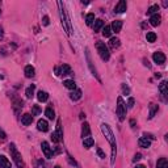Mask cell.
I'll return each mask as SVG.
<instances>
[{
	"label": "cell",
	"mask_w": 168,
	"mask_h": 168,
	"mask_svg": "<svg viewBox=\"0 0 168 168\" xmlns=\"http://www.w3.org/2000/svg\"><path fill=\"white\" fill-rule=\"evenodd\" d=\"M63 86L66 87V88H69V89H71V91H74V89H76V84H75V82L74 80H64L63 82Z\"/></svg>",
	"instance_id": "21"
},
{
	"label": "cell",
	"mask_w": 168,
	"mask_h": 168,
	"mask_svg": "<svg viewBox=\"0 0 168 168\" xmlns=\"http://www.w3.org/2000/svg\"><path fill=\"white\" fill-rule=\"evenodd\" d=\"M59 74L63 75V76H66V75H71V67H70L69 64H63L59 70Z\"/></svg>",
	"instance_id": "20"
},
{
	"label": "cell",
	"mask_w": 168,
	"mask_h": 168,
	"mask_svg": "<svg viewBox=\"0 0 168 168\" xmlns=\"http://www.w3.org/2000/svg\"><path fill=\"white\" fill-rule=\"evenodd\" d=\"M103 26H104V21L103 20H96V21H95V24H93V30L99 32Z\"/></svg>",
	"instance_id": "31"
},
{
	"label": "cell",
	"mask_w": 168,
	"mask_h": 168,
	"mask_svg": "<svg viewBox=\"0 0 168 168\" xmlns=\"http://www.w3.org/2000/svg\"><path fill=\"white\" fill-rule=\"evenodd\" d=\"M126 8H128V4H126L125 0H121V1H118V4L116 5V8H114V12L116 13H122V12L126 11Z\"/></svg>",
	"instance_id": "9"
},
{
	"label": "cell",
	"mask_w": 168,
	"mask_h": 168,
	"mask_svg": "<svg viewBox=\"0 0 168 168\" xmlns=\"http://www.w3.org/2000/svg\"><path fill=\"white\" fill-rule=\"evenodd\" d=\"M95 145V141L92 139V138H84L83 139V146H84V148H91L92 146Z\"/></svg>",
	"instance_id": "23"
},
{
	"label": "cell",
	"mask_w": 168,
	"mask_h": 168,
	"mask_svg": "<svg viewBox=\"0 0 168 168\" xmlns=\"http://www.w3.org/2000/svg\"><path fill=\"white\" fill-rule=\"evenodd\" d=\"M96 47H97V51H99L101 59H103V60H109V58H110V53H109L108 46H106L104 42L99 41V42L96 43Z\"/></svg>",
	"instance_id": "4"
},
{
	"label": "cell",
	"mask_w": 168,
	"mask_h": 168,
	"mask_svg": "<svg viewBox=\"0 0 168 168\" xmlns=\"http://www.w3.org/2000/svg\"><path fill=\"white\" fill-rule=\"evenodd\" d=\"M0 138H1V139H5L7 138V134L3 131V129H0Z\"/></svg>",
	"instance_id": "41"
},
{
	"label": "cell",
	"mask_w": 168,
	"mask_h": 168,
	"mask_svg": "<svg viewBox=\"0 0 168 168\" xmlns=\"http://www.w3.org/2000/svg\"><path fill=\"white\" fill-rule=\"evenodd\" d=\"M58 7H59V14H60V21H62L63 29H64L66 33L70 36L72 32V26H71V21H70L69 16H67V12H66L64 4H63L62 1H58Z\"/></svg>",
	"instance_id": "1"
},
{
	"label": "cell",
	"mask_w": 168,
	"mask_h": 168,
	"mask_svg": "<svg viewBox=\"0 0 168 168\" xmlns=\"http://www.w3.org/2000/svg\"><path fill=\"white\" fill-rule=\"evenodd\" d=\"M51 139H53V142H55V143H59L60 142V138L58 137V134L55 133V131L51 134Z\"/></svg>",
	"instance_id": "36"
},
{
	"label": "cell",
	"mask_w": 168,
	"mask_h": 168,
	"mask_svg": "<svg viewBox=\"0 0 168 168\" xmlns=\"http://www.w3.org/2000/svg\"><path fill=\"white\" fill-rule=\"evenodd\" d=\"M121 28H122V21H120V20L113 21V24L110 25V29H112L113 32H116V33H120V32H121Z\"/></svg>",
	"instance_id": "13"
},
{
	"label": "cell",
	"mask_w": 168,
	"mask_h": 168,
	"mask_svg": "<svg viewBox=\"0 0 168 168\" xmlns=\"http://www.w3.org/2000/svg\"><path fill=\"white\" fill-rule=\"evenodd\" d=\"M42 24H43L45 26H47L49 24H50V21H49V17H47V16H43V19H42Z\"/></svg>",
	"instance_id": "39"
},
{
	"label": "cell",
	"mask_w": 168,
	"mask_h": 168,
	"mask_svg": "<svg viewBox=\"0 0 168 168\" xmlns=\"http://www.w3.org/2000/svg\"><path fill=\"white\" fill-rule=\"evenodd\" d=\"M93 21H95V14L93 13H88L86 16V24L87 25H92L93 24Z\"/></svg>",
	"instance_id": "32"
},
{
	"label": "cell",
	"mask_w": 168,
	"mask_h": 168,
	"mask_svg": "<svg viewBox=\"0 0 168 168\" xmlns=\"http://www.w3.org/2000/svg\"><path fill=\"white\" fill-rule=\"evenodd\" d=\"M91 135V129H89V123L88 122H84L82 126V137L83 139L84 138H88Z\"/></svg>",
	"instance_id": "11"
},
{
	"label": "cell",
	"mask_w": 168,
	"mask_h": 168,
	"mask_svg": "<svg viewBox=\"0 0 168 168\" xmlns=\"http://www.w3.org/2000/svg\"><path fill=\"white\" fill-rule=\"evenodd\" d=\"M159 110V106L158 105H155V104H151L150 105V114H148V118H154V116H155V113Z\"/></svg>",
	"instance_id": "24"
},
{
	"label": "cell",
	"mask_w": 168,
	"mask_h": 168,
	"mask_svg": "<svg viewBox=\"0 0 168 168\" xmlns=\"http://www.w3.org/2000/svg\"><path fill=\"white\" fill-rule=\"evenodd\" d=\"M130 123H131V126H133V128H134V125H135V121H134V120H131V121H130Z\"/></svg>",
	"instance_id": "47"
},
{
	"label": "cell",
	"mask_w": 168,
	"mask_h": 168,
	"mask_svg": "<svg viewBox=\"0 0 168 168\" xmlns=\"http://www.w3.org/2000/svg\"><path fill=\"white\" fill-rule=\"evenodd\" d=\"M41 113V108L38 105H33L32 108V116H38Z\"/></svg>",
	"instance_id": "35"
},
{
	"label": "cell",
	"mask_w": 168,
	"mask_h": 168,
	"mask_svg": "<svg viewBox=\"0 0 168 168\" xmlns=\"http://www.w3.org/2000/svg\"><path fill=\"white\" fill-rule=\"evenodd\" d=\"M34 89H36V86L34 84H32L30 87H28L25 91V95L28 99H33V96H34Z\"/></svg>",
	"instance_id": "22"
},
{
	"label": "cell",
	"mask_w": 168,
	"mask_h": 168,
	"mask_svg": "<svg viewBox=\"0 0 168 168\" xmlns=\"http://www.w3.org/2000/svg\"><path fill=\"white\" fill-rule=\"evenodd\" d=\"M80 118H82V120H84V118H86V114H84V113H80Z\"/></svg>",
	"instance_id": "45"
},
{
	"label": "cell",
	"mask_w": 168,
	"mask_h": 168,
	"mask_svg": "<svg viewBox=\"0 0 168 168\" xmlns=\"http://www.w3.org/2000/svg\"><path fill=\"white\" fill-rule=\"evenodd\" d=\"M159 91L162 92V95L164 97H167V95H168V84H167V82L165 80H163L162 83H160V86H159Z\"/></svg>",
	"instance_id": "19"
},
{
	"label": "cell",
	"mask_w": 168,
	"mask_h": 168,
	"mask_svg": "<svg viewBox=\"0 0 168 168\" xmlns=\"http://www.w3.org/2000/svg\"><path fill=\"white\" fill-rule=\"evenodd\" d=\"M37 99L40 100V101H42V103H43V101H46V100L49 99V95L46 93L45 91H40V92L37 93Z\"/></svg>",
	"instance_id": "27"
},
{
	"label": "cell",
	"mask_w": 168,
	"mask_h": 168,
	"mask_svg": "<svg viewBox=\"0 0 168 168\" xmlns=\"http://www.w3.org/2000/svg\"><path fill=\"white\" fill-rule=\"evenodd\" d=\"M37 129L40 131H43V133H45V131H47L49 130V125H47V121L46 120H40L37 122Z\"/></svg>",
	"instance_id": "12"
},
{
	"label": "cell",
	"mask_w": 168,
	"mask_h": 168,
	"mask_svg": "<svg viewBox=\"0 0 168 168\" xmlns=\"http://www.w3.org/2000/svg\"><path fill=\"white\" fill-rule=\"evenodd\" d=\"M101 131H103L104 135L106 137V139H108V142L110 143V146L117 145V143H116V137H114L113 131L110 130L109 125H106V123H103V125H101Z\"/></svg>",
	"instance_id": "5"
},
{
	"label": "cell",
	"mask_w": 168,
	"mask_h": 168,
	"mask_svg": "<svg viewBox=\"0 0 168 168\" xmlns=\"http://www.w3.org/2000/svg\"><path fill=\"white\" fill-rule=\"evenodd\" d=\"M156 168H168V162L165 158H160L156 163Z\"/></svg>",
	"instance_id": "25"
},
{
	"label": "cell",
	"mask_w": 168,
	"mask_h": 168,
	"mask_svg": "<svg viewBox=\"0 0 168 168\" xmlns=\"http://www.w3.org/2000/svg\"><path fill=\"white\" fill-rule=\"evenodd\" d=\"M86 55H87V60H88V66H89V69H91L92 74H93L96 77H99V76H97L96 69H93V66H92V60H91V55H89V50H88V49H86Z\"/></svg>",
	"instance_id": "18"
},
{
	"label": "cell",
	"mask_w": 168,
	"mask_h": 168,
	"mask_svg": "<svg viewBox=\"0 0 168 168\" xmlns=\"http://www.w3.org/2000/svg\"><path fill=\"white\" fill-rule=\"evenodd\" d=\"M128 106H129V108H133V106H134V99H133V97H130V99H129Z\"/></svg>",
	"instance_id": "40"
},
{
	"label": "cell",
	"mask_w": 168,
	"mask_h": 168,
	"mask_svg": "<svg viewBox=\"0 0 168 168\" xmlns=\"http://www.w3.org/2000/svg\"><path fill=\"white\" fill-rule=\"evenodd\" d=\"M67 159H69V162L71 163V164L76 165V162H75V160H72V159H71V156H70V155H67Z\"/></svg>",
	"instance_id": "43"
},
{
	"label": "cell",
	"mask_w": 168,
	"mask_h": 168,
	"mask_svg": "<svg viewBox=\"0 0 168 168\" xmlns=\"http://www.w3.org/2000/svg\"><path fill=\"white\" fill-rule=\"evenodd\" d=\"M24 72H25V76L26 77H33L36 75V70L33 66H26L25 70H24Z\"/></svg>",
	"instance_id": "16"
},
{
	"label": "cell",
	"mask_w": 168,
	"mask_h": 168,
	"mask_svg": "<svg viewBox=\"0 0 168 168\" xmlns=\"http://www.w3.org/2000/svg\"><path fill=\"white\" fill-rule=\"evenodd\" d=\"M152 59H154V62L158 63V64H163V63L165 62V55L163 54L162 51H156L152 55Z\"/></svg>",
	"instance_id": "6"
},
{
	"label": "cell",
	"mask_w": 168,
	"mask_h": 168,
	"mask_svg": "<svg viewBox=\"0 0 168 168\" xmlns=\"http://www.w3.org/2000/svg\"><path fill=\"white\" fill-rule=\"evenodd\" d=\"M9 151H11L12 156H13V160L14 163H16V165H17V168H24V160L23 158H21V154L17 150H16V146H14V143H11L9 145Z\"/></svg>",
	"instance_id": "3"
},
{
	"label": "cell",
	"mask_w": 168,
	"mask_h": 168,
	"mask_svg": "<svg viewBox=\"0 0 168 168\" xmlns=\"http://www.w3.org/2000/svg\"><path fill=\"white\" fill-rule=\"evenodd\" d=\"M97 155H99L100 158H101V159H105V154H104V151L101 150V148H97Z\"/></svg>",
	"instance_id": "37"
},
{
	"label": "cell",
	"mask_w": 168,
	"mask_h": 168,
	"mask_svg": "<svg viewBox=\"0 0 168 168\" xmlns=\"http://www.w3.org/2000/svg\"><path fill=\"white\" fill-rule=\"evenodd\" d=\"M54 168H60V167H59V165H55V167H54Z\"/></svg>",
	"instance_id": "48"
},
{
	"label": "cell",
	"mask_w": 168,
	"mask_h": 168,
	"mask_svg": "<svg viewBox=\"0 0 168 168\" xmlns=\"http://www.w3.org/2000/svg\"><path fill=\"white\" fill-rule=\"evenodd\" d=\"M109 46H110L112 49H117L118 46H120V40L118 38H110V41H109Z\"/></svg>",
	"instance_id": "29"
},
{
	"label": "cell",
	"mask_w": 168,
	"mask_h": 168,
	"mask_svg": "<svg viewBox=\"0 0 168 168\" xmlns=\"http://www.w3.org/2000/svg\"><path fill=\"white\" fill-rule=\"evenodd\" d=\"M0 14H1V9H0Z\"/></svg>",
	"instance_id": "49"
},
{
	"label": "cell",
	"mask_w": 168,
	"mask_h": 168,
	"mask_svg": "<svg viewBox=\"0 0 168 168\" xmlns=\"http://www.w3.org/2000/svg\"><path fill=\"white\" fill-rule=\"evenodd\" d=\"M55 133L58 134V137L60 138V141H63V131H62V125H60V120H58V122H57V130H55Z\"/></svg>",
	"instance_id": "30"
},
{
	"label": "cell",
	"mask_w": 168,
	"mask_h": 168,
	"mask_svg": "<svg viewBox=\"0 0 168 168\" xmlns=\"http://www.w3.org/2000/svg\"><path fill=\"white\" fill-rule=\"evenodd\" d=\"M70 99L72 101H77V100L82 99V91L80 89H74V91L70 93Z\"/></svg>",
	"instance_id": "14"
},
{
	"label": "cell",
	"mask_w": 168,
	"mask_h": 168,
	"mask_svg": "<svg viewBox=\"0 0 168 168\" xmlns=\"http://www.w3.org/2000/svg\"><path fill=\"white\" fill-rule=\"evenodd\" d=\"M122 91L125 92V93H129V92H130V89H129V87L126 86V84H122Z\"/></svg>",
	"instance_id": "42"
},
{
	"label": "cell",
	"mask_w": 168,
	"mask_h": 168,
	"mask_svg": "<svg viewBox=\"0 0 168 168\" xmlns=\"http://www.w3.org/2000/svg\"><path fill=\"white\" fill-rule=\"evenodd\" d=\"M32 122H33V116H32L30 113H25L21 116V123H23L24 126L32 125Z\"/></svg>",
	"instance_id": "8"
},
{
	"label": "cell",
	"mask_w": 168,
	"mask_h": 168,
	"mask_svg": "<svg viewBox=\"0 0 168 168\" xmlns=\"http://www.w3.org/2000/svg\"><path fill=\"white\" fill-rule=\"evenodd\" d=\"M135 168H146V167L143 164H138V165H135Z\"/></svg>",
	"instance_id": "44"
},
{
	"label": "cell",
	"mask_w": 168,
	"mask_h": 168,
	"mask_svg": "<svg viewBox=\"0 0 168 168\" xmlns=\"http://www.w3.org/2000/svg\"><path fill=\"white\" fill-rule=\"evenodd\" d=\"M158 11H159V5H152V7H150L148 8V11H147V14H155V13H158Z\"/></svg>",
	"instance_id": "34"
},
{
	"label": "cell",
	"mask_w": 168,
	"mask_h": 168,
	"mask_svg": "<svg viewBox=\"0 0 168 168\" xmlns=\"http://www.w3.org/2000/svg\"><path fill=\"white\" fill-rule=\"evenodd\" d=\"M146 40H147V42H155L156 41V34H155L154 32H147Z\"/></svg>",
	"instance_id": "26"
},
{
	"label": "cell",
	"mask_w": 168,
	"mask_h": 168,
	"mask_svg": "<svg viewBox=\"0 0 168 168\" xmlns=\"http://www.w3.org/2000/svg\"><path fill=\"white\" fill-rule=\"evenodd\" d=\"M110 34H112L110 26H109V25L104 26V29H103V36H104V37H110Z\"/></svg>",
	"instance_id": "33"
},
{
	"label": "cell",
	"mask_w": 168,
	"mask_h": 168,
	"mask_svg": "<svg viewBox=\"0 0 168 168\" xmlns=\"http://www.w3.org/2000/svg\"><path fill=\"white\" fill-rule=\"evenodd\" d=\"M160 23H162V17H160L159 13H155V14H152V16L150 17V24L152 26H159Z\"/></svg>",
	"instance_id": "10"
},
{
	"label": "cell",
	"mask_w": 168,
	"mask_h": 168,
	"mask_svg": "<svg viewBox=\"0 0 168 168\" xmlns=\"http://www.w3.org/2000/svg\"><path fill=\"white\" fill-rule=\"evenodd\" d=\"M138 143H139V146H141V147H143V148H148L151 146V141L147 139L146 137H141L139 141H138Z\"/></svg>",
	"instance_id": "17"
},
{
	"label": "cell",
	"mask_w": 168,
	"mask_h": 168,
	"mask_svg": "<svg viewBox=\"0 0 168 168\" xmlns=\"http://www.w3.org/2000/svg\"><path fill=\"white\" fill-rule=\"evenodd\" d=\"M11 162L4 155H0V168H11Z\"/></svg>",
	"instance_id": "15"
},
{
	"label": "cell",
	"mask_w": 168,
	"mask_h": 168,
	"mask_svg": "<svg viewBox=\"0 0 168 168\" xmlns=\"http://www.w3.org/2000/svg\"><path fill=\"white\" fill-rule=\"evenodd\" d=\"M45 114H46V117H47L49 120H54V118H55V112L51 108H46Z\"/></svg>",
	"instance_id": "28"
},
{
	"label": "cell",
	"mask_w": 168,
	"mask_h": 168,
	"mask_svg": "<svg viewBox=\"0 0 168 168\" xmlns=\"http://www.w3.org/2000/svg\"><path fill=\"white\" fill-rule=\"evenodd\" d=\"M1 38H3V29L0 28V40H1Z\"/></svg>",
	"instance_id": "46"
},
{
	"label": "cell",
	"mask_w": 168,
	"mask_h": 168,
	"mask_svg": "<svg viewBox=\"0 0 168 168\" xmlns=\"http://www.w3.org/2000/svg\"><path fill=\"white\" fill-rule=\"evenodd\" d=\"M41 147H42V151H43V154H45V156L47 158V159H50V158L53 156V151H51V148H50V146H49V143L42 142L41 143Z\"/></svg>",
	"instance_id": "7"
},
{
	"label": "cell",
	"mask_w": 168,
	"mask_h": 168,
	"mask_svg": "<svg viewBox=\"0 0 168 168\" xmlns=\"http://www.w3.org/2000/svg\"><path fill=\"white\" fill-rule=\"evenodd\" d=\"M116 113H117V116H118V120L125 121V118H126V104L123 103V100H122V97H121V96L117 99Z\"/></svg>",
	"instance_id": "2"
},
{
	"label": "cell",
	"mask_w": 168,
	"mask_h": 168,
	"mask_svg": "<svg viewBox=\"0 0 168 168\" xmlns=\"http://www.w3.org/2000/svg\"><path fill=\"white\" fill-rule=\"evenodd\" d=\"M141 159H142V154H139V152H138V154L134 155L133 162H138V160H141Z\"/></svg>",
	"instance_id": "38"
}]
</instances>
